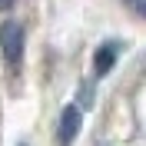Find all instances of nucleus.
<instances>
[{"instance_id": "nucleus-1", "label": "nucleus", "mask_w": 146, "mask_h": 146, "mask_svg": "<svg viewBox=\"0 0 146 146\" xmlns=\"http://www.w3.org/2000/svg\"><path fill=\"white\" fill-rule=\"evenodd\" d=\"M0 46H3L7 63L17 66L20 56H23V27H20L17 20H3L0 23Z\"/></svg>"}, {"instance_id": "nucleus-5", "label": "nucleus", "mask_w": 146, "mask_h": 146, "mask_svg": "<svg viewBox=\"0 0 146 146\" xmlns=\"http://www.w3.org/2000/svg\"><path fill=\"white\" fill-rule=\"evenodd\" d=\"M13 7V0H0V10H10Z\"/></svg>"}, {"instance_id": "nucleus-2", "label": "nucleus", "mask_w": 146, "mask_h": 146, "mask_svg": "<svg viewBox=\"0 0 146 146\" xmlns=\"http://www.w3.org/2000/svg\"><path fill=\"white\" fill-rule=\"evenodd\" d=\"M80 110L76 106H66L63 116H60V129H56V139H60V146H70L73 139H76V133H80Z\"/></svg>"}, {"instance_id": "nucleus-4", "label": "nucleus", "mask_w": 146, "mask_h": 146, "mask_svg": "<svg viewBox=\"0 0 146 146\" xmlns=\"http://www.w3.org/2000/svg\"><path fill=\"white\" fill-rule=\"evenodd\" d=\"M126 7L133 10V13H139V17L146 20V0H126Z\"/></svg>"}, {"instance_id": "nucleus-3", "label": "nucleus", "mask_w": 146, "mask_h": 146, "mask_svg": "<svg viewBox=\"0 0 146 146\" xmlns=\"http://www.w3.org/2000/svg\"><path fill=\"white\" fill-rule=\"evenodd\" d=\"M116 50H119L116 43H106V46H100V50H96V56H93V70L100 73V76L113 70V63H116Z\"/></svg>"}]
</instances>
